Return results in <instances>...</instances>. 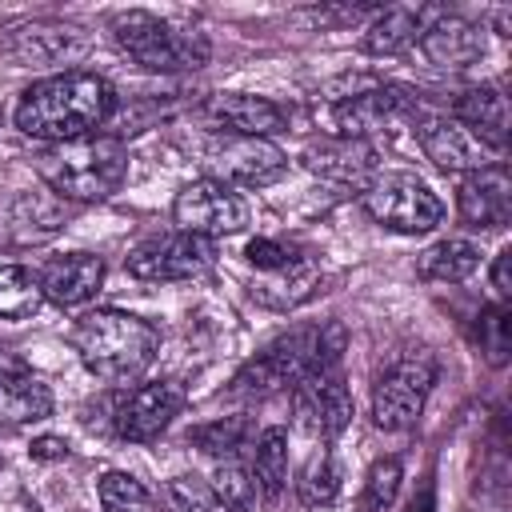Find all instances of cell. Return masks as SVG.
I'll list each match as a JSON object with an SVG mask.
<instances>
[{
  "label": "cell",
  "mask_w": 512,
  "mask_h": 512,
  "mask_svg": "<svg viewBox=\"0 0 512 512\" xmlns=\"http://www.w3.org/2000/svg\"><path fill=\"white\" fill-rule=\"evenodd\" d=\"M120 108L116 88L96 72H56L36 84H28L16 100V128L32 140L64 144L80 136H96V128H108Z\"/></svg>",
  "instance_id": "obj_1"
},
{
  "label": "cell",
  "mask_w": 512,
  "mask_h": 512,
  "mask_svg": "<svg viewBox=\"0 0 512 512\" xmlns=\"http://www.w3.org/2000/svg\"><path fill=\"white\" fill-rule=\"evenodd\" d=\"M348 344V332L340 320L312 324V328H292L276 336L264 352H256L232 380V396L240 400H264L272 392L296 388L300 380L328 372L340 364V352Z\"/></svg>",
  "instance_id": "obj_2"
},
{
  "label": "cell",
  "mask_w": 512,
  "mask_h": 512,
  "mask_svg": "<svg viewBox=\"0 0 512 512\" xmlns=\"http://www.w3.org/2000/svg\"><path fill=\"white\" fill-rule=\"evenodd\" d=\"M36 172L40 180L52 188V196H60L64 204H92L112 196L124 176H128V148L124 140L96 132V136H80V140H64V144H48L36 156Z\"/></svg>",
  "instance_id": "obj_3"
},
{
  "label": "cell",
  "mask_w": 512,
  "mask_h": 512,
  "mask_svg": "<svg viewBox=\"0 0 512 512\" xmlns=\"http://www.w3.org/2000/svg\"><path fill=\"white\" fill-rule=\"evenodd\" d=\"M72 344L96 380L128 384L156 360L160 332L144 316L120 312V308H96L76 324Z\"/></svg>",
  "instance_id": "obj_4"
},
{
  "label": "cell",
  "mask_w": 512,
  "mask_h": 512,
  "mask_svg": "<svg viewBox=\"0 0 512 512\" xmlns=\"http://www.w3.org/2000/svg\"><path fill=\"white\" fill-rule=\"evenodd\" d=\"M112 40L128 60H136L148 72H192V68H204L212 56L204 32L176 28L140 8L112 16Z\"/></svg>",
  "instance_id": "obj_5"
},
{
  "label": "cell",
  "mask_w": 512,
  "mask_h": 512,
  "mask_svg": "<svg viewBox=\"0 0 512 512\" xmlns=\"http://www.w3.org/2000/svg\"><path fill=\"white\" fill-rule=\"evenodd\" d=\"M436 372L440 364L428 348H412L396 356L372 384V424L384 432H408L424 412Z\"/></svg>",
  "instance_id": "obj_6"
},
{
  "label": "cell",
  "mask_w": 512,
  "mask_h": 512,
  "mask_svg": "<svg viewBox=\"0 0 512 512\" xmlns=\"http://www.w3.org/2000/svg\"><path fill=\"white\" fill-rule=\"evenodd\" d=\"M424 112V96L408 84H364L332 100V128L344 140H368L376 132H392L400 124H416Z\"/></svg>",
  "instance_id": "obj_7"
},
{
  "label": "cell",
  "mask_w": 512,
  "mask_h": 512,
  "mask_svg": "<svg viewBox=\"0 0 512 512\" xmlns=\"http://www.w3.org/2000/svg\"><path fill=\"white\" fill-rule=\"evenodd\" d=\"M360 204L380 228H392L404 236L432 232L444 216L440 196L412 172H376V180L360 192Z\"/></svg>",
  "instance_id": "obj_8"
},
{
  "label": "cell",
  "mask_w": 512,
  "mask_h": 512,
  "mask_svg": "<svg viewBox=\"0 0 512 512\" xmlns=\"http://www.w3.org/2000/svg\"><path fill=\"white\" fill-rule=\"evenodd\" d=\"M204 160L212 168V180L228 188H268L288 172L284 148H276L264 136H212Z\"/></svg>",
  "instance_id": "obj_9"
},
{
  "label": "cell",
  "mask_w": 512,
  "mask_h": 512,
  "mask_svg": "<svg viewBox=\"0 0 512 512\" xmlns=\"http://www.w3.org/2000/svg\"><path fill=\"white\" fill-rule=\"evenodd\" d=\"M172 220L180 224V232H192V236H204V240H220V236H232V232H240L248 224V204L228 184L204 176V180H192V184H184L176 192Z\"/></svg>",
  "instance_id": "obj_10"
},
{
  "label": "cell",
  "mask_w": 512,
  "mask_h": 512,
  "mask_svg": "<svg viewBox=\"0 0 512 512\" xmlns=\"http://www.w3.org/2000/svg\"><path fill=\"white\" fill-rule=\"evenodd\" d=\"M216 264V240L192 236V232H168L152 236L140 248L128 252V276L148 280V284H168V280H192Z\"/></svg>",
  "instance_id": "obj_11"
},
{
  "label": "cell",
  "mask_w": 512,
  "mask_h": 512,
  "mask_svg": "<svg viewBox=\"0 0 512 512\" xmlns=\"http://www.w3.org/2000/svg\"><path fill=\"white\" fill-rule=\"evenodd\" d=\"M184 408V388L176 380H152V384H140L132 392H120L112 400V432L120 440H132V444H144V440H156Z\"/></svg>",
  "instance_id": "obj_12"
},
{
  "label": "cell",
  "mask_w": 512,
  "mask_h": 512,
  "mask_svg": "<svg viewBox=\"0 0 512 512\" xmlns=\"http://www.w3.org/2000/svg\"><path fill=\"white\" fill-rule=\"evenodd\" d=\"M0 48L20 64H68L88 52V32L72 20L36 16L0 28Z\"/></svg>",
  "instance_id": "obj_13"
},
{
  "label": "cell",
  "mask_w": 512,
  "mask_h": 512,
  "mask_svg": "<svg viewBox=\"0 0 512 512\" xmlns=\"http://www.w3.org/2000/svg\"><path fill=\"white\" fill-rule=\"evenodd\" d=\"M292 412L308 436L336 440L352 424V392H348L340 368H328V372L300 380L292 388Z\"/></svg>",
  "instance_id": "obj_14"
},
{
  "label": "cell",
  "mask_w": 512,
  "mask_h": 512,
  "mask_svg": "<svg viewBox=\"0 0 512 512\" xmlns=\"http://www.w3.org/2000/svg\"><path fill=\"white\" fill-rule=\"evenodd\" d=\"M416 48H420V56L432 68H440V72H464V68H472L484 56V28L472 24V20H464V16H456V12H444L440 8L424 24Z\"/></svg>",
  "instance_id": "obj_15"
},
{
  "label": "cell",
  "mask_w": 512,
  "mask_h": 512,
  "mask_svg": "<svg viewBox=\"0 0 512 512\" xmlns=\"http://www.w3.org/2000/svg\"><path fill=\"white\" fill-rule=\"evenodd\" d=\"M304 168L336 188H356L364 192L376 180V148L368 140H344L328 136L304 148Z\"/></svg>",
  "instance_id": "obj_16"
},
{
  "label": "cell",
  "mask_w": 512,
  "mask_h": 512,
  "mask_svg": "<svg viewBox=\"0 0 512 512\" xmlns=\"http://www.w3.org/2000/svg\"><path fill=\"white\" fill-rule=\"evenodd\" d=\"M416 140H420V148H424V156L440 168V172H476V168H484V164H492L488 160V148L464 128V124H456L452 116H416Z\"/></svg>",
  "instance_id": "obj_17"
},
{
  "label": "cell",
  "mask_w": 512,
  "mask_h": 512,
  "mask_svg": "<svg viewBox=\"0 0 512 512\" xmlns=\"http://www.w3.org/2000/svg\"><path fill=\"white\" fill-rule=\"evenodd\" d=\"M456 212L468 228H504L512 216V176L504 164L468 172L456 188Z\"/></svg>",
  "instance_id": "obj_18"
},
{
  "label": "cell",
  "mask_w": 512,
  "mask_h": 512,
  "mask_svg": "<svg viewBox=\"0 0 512 512\" xmlns=\"http://www.w3.org/2000/svg\"><path fill=\"white\" fill-rule=\"evenodd\" d=\"M208 120L228 128L232 136H272L288 128V108L268 100V96H252V92H220L204 104Z\"/></svg>",
  "instance_id": "obj_19"
},
{
  "label": "cell",
  "mask_w": 512,
  "mask_h": 512,
  "mask_svg": "<svg viewBox=\"0 0 512 512\" xmlns=\"http://www.w3.org/2000/svg\"><path fill=\"white\" fill-rule=\"evenodd\" d=\"M52 412L48 384L8 348H0V420L8 424H32Z\"/></svg>",
  "instance_id": "obj_20"
},
{
  "label": "cell",
  "mask_w": 512,
  "mask_h": 512,
  "mask_svg": "<svg viewBox=\"0 0 512 512\" xmlns=\"http://www.w3.org/2000/svg\"><path fill=\"white\" fill-rule=\"evenodd\" d=\"M0 232L8 244H40L48 236H56L68 220V204L52 192H20L16 200H8L4 216H0Z\"/></svg>",
  "instance_id": "obj_21"
},
{
  "label": "cell",
  "mask_w": 512,
  "mask_h": 512,
  "mask_svg": "<svg viewBox=\"0 0 512 512\" xmlns=\"http://www.w3.org/2000/svg\"><path fill=\"white\" fill-rule=\"evenodd\" d=\"M104 284V260L92 256V252H68V256H56L44 264L40 272V288H44V300L60 304V308H76L84 300H92Z\"/></svg>",
  "instance_id": "obj_22"
},
{
  "label": "cell",
  "mask_w": 512,
  "mask_h": 512,
  "mask_svg": "<svg viewBox=\"0 0 512 512\" xmlns=\"http://www.w3.org/2000/svg\"><path fill=\"white\" fill-rule=\"evenodd\" d=\"M448 116L456 124H464L484 148L492 152H504L508 148V100L500 88L492 84H480V88H468L452 100Z\"/></svg>",
  "instance_id": "obj_23"
},
{
  "label": "cell",
  "mask_w": 512,
  "mask_h": 512,
  "mask_svg": "<svg viewBox=\"0 0 512 512\" xmlns=\"http://www.w3.org/2000/svg\"><path fill=\"white\" fill-rule=\"evenodd\" d=\"M440 8H424V4H396V8H380L376 20L364 28L360 48L368 56H400L404 48H412L424 32V24L436 16Z\"/></svg>",
  "instance_id": "obj_24"
},
{
  "label": "cell",
  "mask_w": 512,
  "mask_h": 512,
  "mask_svg": "<svg viewBox=\"0 0 512 512\" xmlns=\"http://www.w3.org/2000/svg\"><path fill=\"white\" fill-rule=\"evenodd\" d=\"M252 484L260 500H276L288 484V432L284 428H264L252 448Z\"/></svg>",
  "instance_id": "obj_25"
},
{
  "label": "cell",
  "mask_w": 512,
  "mask_h": 512,
  "mask_svg": "<svg viewBox=\"0 0 512 512\" xmlns=\"http://www.w3.org/2000/svg\"><path fill=\"white\" fill-rule=\"evenodd\" d=\"M476 268H480V248L468 240H440L416 260V272L424 280H440V284H460Z\"/></svg>",
  "instance_id": "obj_26"
},
{
  "label": "cell",
  "mask_w": 512,
  "mask_h": 512,
  "mask_svg": "<svg viewBox=\"0 0 512 512\" xmlns=\"http://www.w3.org/2000/svg\"><path fill=\"white\" fill-rule=\"evenodd\" d=\"M312 288H316V268H312L308 256H300L296 264H288L280 272H268V280L256 284L252 296L268 308H296L304 296H312Z\"/></svg>",
  "instance_id": "obj_27"
},
{
  "label": "cell",
  "mask_w": 512,
  "mask_h": 512,
  "mask_svg": "<svg viewBox=\"0 0 512 512\" xmlns=\"http://www.w3.org/2000/svg\"><path fill=\"white\" fill-rule=\"evenodd\" d=\"M44 304V288L40 276H32L20 264H4L0 268V316L4 320H24Z\"/></svg>",
  "instance_id": "obj_28"
},
{
  "label": "cell",
  "mask_w": 512,
  "mask_h": 512,
  "mask_svg": "<svg viewBox=\"0 0 512 512\" xmlns=\"http://www.w3.org/2000/svg\"><path fill=\"white\" fill-rule=\"evenodd\" d=\"M252 436V424L244 416H220V420H208V424H196L188 432V444H196L200 452L208 456H236V448H244V440Z\"/></svg>",
  "instance_id": "obj_29"
},
{
  "label": "cell",
  "mask_w": 512,
  "mask_h": 512,
  "mask_svg": "<svg viewBox=\"0 0 512 512\" xmlns=\"http://www.w3.org/2000/svg\"><path fill=\"white\" fill-rule=\"evenodd\" d=\"M208 488H212V496H216V504H220L224 512H244V508H252V500H256L252 472H248L244 464H236L232 456L216 464Z\"/></svg>",
  "instance_id": "obj_30"
},
{
  "label": "cell",
  "mask_w": 512,
  "mask_h": 512,
  "mask_svg": "<svg viewBox=\"0 0 512 512\" xmlns=\"http://www.w3.org/2000/svg\"><path fill=\"white\" fill-rule=\"evenodd\" d=\"M96 496L104 512H148L152 508L148 488L132 472H104L96 484Z\"/></svg>",
  "instance_id": "obj_31"
},
{
  "label": "cell",
  "mask_w": 512,
  "mask_h": 512,
  "mask_svg": "<svg viewBox=\"0 0 512 512\" xmlns=\"http://www.w3.org/2000/svg\"><path fill=\"white\" fill-rule=\"evenodd\" d=\"M400 476H404V468H400L396 456L376 460V464L368 468V480H364V492H360L356 512H384V508L392 504L396 488H400Z\"/></svg>",
  "instance_id": "obj_32"
},
{
  "label": "cell",
  "mask_w": 512,
  "mask_h": 512,
  "mask_svg": "<svg viewBox=\"0 0 512 512\" xmlns=\"http://www.w3.org/2000/svg\"><path fill=\"white\" fill-rule=\"evenodd\" d=\"M340 480H344L340 476V464L332 456H320V460H312V468L300 480V500L308 508H328L340 496Z\"/></svg>",
  "instance_id": "obj_33"
},
{
  "label": "cell",
  "mask_w": 512,
  "mask_h": 512,
  "mask_svg": "<svg viewBox=\"0 0 512 512\" xmlns=\"http://www.w3.org/2000/svg\"><path fill=\"white\" fill-rule=\"evenodd\" d=\"M476 340H480V352L488 356V364H504L508 360V308L504 304H492L476 316Z\"/></svg>",
  "instance_id": "obj_34"
},
{
  "label": "cell",
  "mask_w": 512,
  "mask_h": 512,
  "mask_svg": "<svg viewBox=\"0 0 512 512\" xmlns=\"http://www.w3.org/2000/svg\"><path fill=\"white\" fill-rule=\"evenodd\" d=\"M164 496H168V508L172 512H224L216 504L208 480H200V476H176Z\"/></svg>",
  "instance_id": "obj_35"
},
{
  "label": "cell",
  "mask_w": 512,
  "mask_h": 512,
  "mask_svg": "<svg viewBox=\"0 0 512 512\" xmlns=\"http://www.w3.org/2000/svg\"><path fill=\"white\" fill-rule=\"evenodd\" d=\"M244 256H248V264H256L260 272H280V268H288V264H296L300 260V248H292V244H284V240H252L248 248H244Z\"/></svg>",
  "instance_id": "obj_36"
},
{
  "label": "cell",
  "mask_w": 512,
  "mask_h": 512,
  "mask_svg": "<svg viewBox=\"0 0 512 512\" xmlns=\"http://www.w3.org/2000/svg\"><path fill=\"white\" fill-rule=\"evenodd\" d=\"M508 264H512V248H500V252H496V260H492V288H496V296H500V300H508V292H512Z\"/></svg>",
  "instance_id": "obj_37"
},
{
  "label": "cell",
  "mask_w": 512,
  "mask_h": 512,
  "mask_svg": "<svg viewBox=\"0 0 512 512\" xmlns=\"http://www.w3.org/2000/svg\"><path fill=\"white\" fill-rule=\"evenodd\" d=\"M32 460H64L68 456V444L60 440V436H40V440H32Z\"/></svg>",
  "instance_id": "obj_38"
},
{
  "label": "cell",
  "mask_w": 512,
  "mask_h": 512,
  "mask_svg": "<svg viewBox=\"0 0 512 512\" xmlns=\"http://www.w3.org/2000/svg\"><path fill=\"white\" fill-rule=\"evenodd\" d=\"M408 512H432V488H428V484H424L420 500H412V504H408Z\"/></svg>",
  "instance_id": "obj_39"
}]
</instances>
